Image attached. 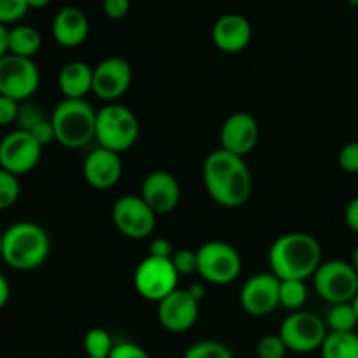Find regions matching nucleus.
<instances>
[{
    "mask_svg": "<svg viewBox=\"0 0 358 358\" xmlns=\"http://www.w3.org/2000/svg\"><path fill=\"white\" fill-rule=\"evenodd\" d=\"M31 135H34V138L37 140L38 143H41L42 147L49 145V143H52L56 140V135H55V126H52L51 122V117H48L45 121H42L41 124L35 126L34 129H31Z\"/></svg>",
    "mask_w": 358,
    "mask_h": 358,
    "instance_id": "e433bc0d",
    "label": "nucleus"
},
{
    "mask_svg": "<svg viewBox=\"0 0 358 358\" xmlns=\"http://www.w3.org/2000/svg\"><path fill=\"white\" fill-rule=\"evenodd\" d=\"M259 140V124L248 112H234L220 128V149L245 157L254 150Z\"/></svg>",
    "mask_w": 358,
    "mask_h": 358,
    "instance_id": "dca6fc26",
    "label": "nucleus"
},
{
    "mask_svg": "<svg viewBox=\"0 0 358 358\" xmlns=\"http://www.w3.org/2000/svg\"><path fill=\"white\" fill-rule=\"evenodd\" d=\"M180 184L177 178L164 170H156L143 178L142 196L143 201L149 205L156 215L173 212L180 203Z\"/></svg>",
    "mask_w": 358,
    "mask_h": 358,
    "instance_id": "f3484780",
    "label": "nucleus"
},
{
    "mask_svg": "<svg viewBox=\"0 0 358 358\" xmlns=\"http://www.w3.org/2000/svg\"><path fill=\"white\" fill-rule=\"evenodd\" d=\"M45 119H48V115L44 114L41 105H37L35 101L30 100L21 101L16 117V129H23V131L30 133L35 126H38L42 121H45Z\"/></svg>",
    "mask_w": 358,
    "mask_h": 358,
    "instance_id": "bb28decb",
    "label": "nucleus"
},
{
    "mask_svg": "<svg viewBox=\"0 0 358 358\" xmlns=\"http://www.w3.org/2000/svg\"><path fill=\"white\" fill-rule=\"evenodd\" d=\"M149 255L161 259H171V255H173V247H171V243L166 238H154V240L150 241Z\"/></svg>",
    "mask_w": 358,
    "mask_h": 358,
    "instance_id": "4c0bfd02",
    "label": "nucleus"
},
{
    "mask_svg": "<svg viewBox=\"0 0 358 358\" xmlns=\"http://www.w3.org/2000/svg\"><path fill=\"white\" fill-rule=\"evenodd\" d=\"M140 136V121L126 105L107 103L96 112V142L100 147L122 154L131 149Z\"/></svg>",
    "mask_w": 358,
    "mask_h": 358,
    "instance_id": "39448f33",
    "label": "nucleus"
},
{
    "mask_svg": "<svg viewBox=\"0 0 358 358\" xmlns=\"http://www.w3.org/2000/svg\"><path fill=\"white\" fill-rule=\"evenodd\" d=\"M345 222H346V226L353 231V233L358 234V196L357 198H353L352 201L346 205Z\"/></svg>",
    "mask_w": 358,
    "mask_h": 358,
    "instance_id": "58836bf2",
    "label": "nucleus"
},
{
    "mask_svg": "<svg viewBox=\"0 0 358 358\" xmlns=\"http://www.w3.org/2000/svg\"><path fill=\"white\" fill-rule=\"evenodd\" d=\"M189 292H191V296L194 297L196 301H198V303H201L203 299H205V296H206V287H205V283H199V282H196V283H192L191 287H189Z\"/></svg>",
    "mask_w": 358,
    "mask_h": 358,
    "instance_id": "79ce46f5",
    "label": "nucleus"
},
{
    "mask_svg": "<svg viewBox=\"0 0 358 358\" xmlns=\"http://www.w3.org/2000/svg\"><path fill=\"white\" fill-rule=\"evenodd\" d=\"M352 304H353V308H355V313H357V318H358V294L355 296V299L352 301Z\"/></svg>",
    "mask_w": 358,
    "mask_h": 358,
    "instance_id": "a18cd8bd",
    "label": "nucleus"
},
{
    "mask_svg": "<svg viewBox=\"0 0 358 358\" xmlns=\"http://www.w3.org/2000/svg\"><path fill=\"white\" fill-rule=\"evenodd\" d=\"M184 358H234L231 350L219 341H199L189 346Z\"/></svg>",
    "mask_w": 358,
    "mask_h": 358,
    "instance_id": "c85d7f7f",
    "label": "nucleus"
},
{
    "mask_svg": "<svg viewBox=\"0 0 358 358\" xmlns=\"http://www.w3.org/2000/svg\"><path fill=\"white\" fill-rule=\"evenodd\" d=\"M133 283L140 297L159 303L178 289V273L171 259L147 255L135 269Z\"/></svg>",
    "mask_w": 358,
    "mask_h": 358,
    "instance_id": "6e6552de",
    "label": "nucleus"
},
{
    "mask_svg": "<svg viewBox=\"0 0 358 358\" xmlns=\"http://www.w3.org/2000/svg\"><path fill=\"white\" fill-rule=\"evenodd\" d=\"M171 262H173L178 276H189L198 273V254L191 248H182V250L173 252Z\"/></svg>",
    "mask_w": 358,
    "mask_h": 358,
    "instance_id": "7c9ffc66",
    "label": "nucleus"
},
{
    "mask_svg": "<svg viewBox=\"0 0 358 358\" xmlns=\"http://www.w3.org/2000/svg\"><path fill=\"white\" fill-rule=\"evenodd\" d=\"M20 103L21 101H16L13 100V98L2 96V94H0V126L16 124Z\"/></svg>",
    "mask_w": 358,
    "mask_h": 358,
    "instance_id": "72a5a7b5",
    "label": "nucleus"
},
{
    "mask_svg": "<svg viewBox=\"0 0 358 358\" xmlns=\"http://www.w3.org/2000/svg\"><path fill=\"white\" fill-rule=\"evenodd\" d=\"M129 9H131L129 0H103V13L110 20H124L128 16Z\"/></svg>",
    "mask_w": 358,
    "mask_h": 358,
    "instance_id": "c9c22d12",
    "label": "nucleus"
},
{
    "mask_svg": "<svg viewBox=\"0 0 358 358\" xmlns=\"http://www.w3.org/2000/svg\"><path fill=\"white\" fill-rule=\"evenodd\" d=\"M339 166L346 173H358V140L357 142H350L339 150Z\"/></svg>",
    "mask_w": 358,
    "mask_h": 358,
    "instance_id": "473e14b6",
    "label": "nucleus"
},
{
    "mask_svg": "<svg viewBox=\"0 0 358 358\" xmlns=\"http://www.w3.org/2000/svg\"><path fill=\"white\" fill-rule=\"evenodd\" d=\"M55 41L63 48H77L84 44L90 35V20L86 13L76 6L63 7L58 10L51 24Z\"/></svg>",
    "mask_w": 358,
    "mask_h": 358,
    "instance_id": "aec40b11",
    "label": "nucleus"
},
{
    "mask_svg": "<svg viewBox=\"0 0 358 358\" xmlns=\"http://www.w3.org/2000/svg\"><path fill=\"white\" fill-rule=\"evenodd\" d=\"M83 345L84 352L90 358H108L115 343L112 336L108 334V331L101 327H93L86 332Z\"/></svg>",
    "mask_w": 358,
    "mask_h": 358,
    "instance_id": "a878e982",
    "label": "nucleus"
},
{
    "mask_svg": "<svg viewBox=\"0 0 358 358\" xmlns=\"http://www.w3.org/2000/svg\"><path fill=\"white\" fill-rule=\"evenodd\" d=\"M9 55V27L0 23V58Z\"/></svg>",
    "mask_w": 358,
    "mask_h": 358,
    "instance_id": "a19ab883",
    "label": "nucleus"
},
{
    "mask_svg": "<svg viewBox=\"0 0 358 358\" xmlns=\"http://www.w3.org/2000/svg\"><path fill=\"white\" fill-rule=\"evenodd\" d=\"M83 173L93 189H98V191L112 189L122 177L121 154L103 149V147L91 150L84 159Z\"/></svg>",
    "mask_w": 358,
    "mask_h": 358,
    "instance_id": "a211bd4d",
    "label": "nucleus"
},
{
    "mask_svg": "<svg viewBox=\"0 0 358 358\" xmlns=\"http://www.w3.org/2000/svg\"><path fill=\"white\" fill-rule=\"evenodd\" d=\"M255 352H257L259 358H285L289 348L280 338V334H268L259 339Z\"/></svg>",
    "mask_w": 358,
    "mask_h": 358,
    "instance_id": "c756f323",
    "label": "nucleus"
},
{
    "mask_svg": "<svg viewBox=\"0 0 358 358\" xmlns=\"http://www.w3.org/2000/svg\"><path fill=\"white\" fill-rule=\"evenodd\" d=\"M313 287L318 296L331 306L352 303L358 294V273L352 262L341 259L325 261L313 275Z\"/></svg>",
    "mask_w": 358,
    "mask_h": 358,
    "instance_id": "0eeeda50",
    "label": "nucleus"
},
{
    "mask_svg": "<svg viewBox=\"0 0 358 358\" xmlns=\"http://www.w3.org/2000/svg\"><path fill=\"white\" fill-rule=\"evenodd\" d=\"M133 80L131 65L121 56H110L93 69V93L101 100L114 103L128 93Z\"/></svg>",
    "mask_w": 358,
    "mask_h": 358,
    "instance_id": "ddd939ff",
    "label": "nucleus"
},
{
    "mask_svg": "<svg viewBox=\"0 0 358 358\" xmlns=\"http://www.w3.org/2000/svg\"><path fill=\"white\" fill-rule=\"evenodd\" d=\"M269 268L278 280L313 278L322 264V245L308 233H287L273 241Z\"/></svg>",
    "mask_w": 358,
    "mask_h": 358,
    "instance_id": "f03ea898",
    "label": "nucleus"
},
{
    "mask_svg": "<svg viewBox=\"0 0 358 358\" xmlns=\"http://www.w3.org/2000/svg\"><path fill=\"white\" fill-rule=\"evenodd\" d=\"M27 0H0V23L13 24L17 23L28 13Z\"/></svg>",
    "mask_w": 358,
    "mask_h": 358,
    "instance_id": "2f4dec72",
    "label": "nucleus"
},
{
    "mask_svg": "<svg viewBox=\"0 0 358 358\" xmlns=\"http://www.w3.org/2000/svg\"><path fill=\"white\" fill-rule=\"evenodd\" d=\"M20 192L21 185L16 175L0 168V212L10 208L20 198Z\"/></svg>",
    "mask_w": 358,
    "mask_h": 358,
    "instance_id": "cd10ccee",
    "label": "nucleus"
},
{
    "mask_svg": "<svg viewBox=\"0 0 358 358\" xmlns=\"http://www.w3.org/2000/svg\"><path fill=\"white\" fill-rule=\"evenodd\" d=\"M108 358H150L149 353L142 348V346L135 345V343H117L112 350Z\"/></svg>",
    "mask_w": 358,
    "mask_h": 358,
    "instance_id": "f704fd0d",
    "label": "nucleus"
},
{
    "mask_svg": "<svg viewBox=\"0 0 358 358\" xmlns=\"http://www.w3.org/2000/svg\"><path fill=\"white\" fill-rule=\"evenodd\" d=\"M0 259H2V233H0Z\"/></svg>",
    "mask_w": 358,
    "mask_h": 358,
    "instance_id": "de8ad7c7",
    "label": "nucleus"
},
{
    "mask_svg": "<svg viewBox=\"0 0 358 358\" xmlns=\"http://www.w3.org/2000/svg\"><path fill=\"white\" fill-rule=\"evenodd\" d=\"M308 301L304 280H280V306L289 311H301Z\"/></svg>",
    "mask_w": 358,
    "mask_h": 358,
    "instance_id": "b1692460",
    "label": "nucleus"
},
{
    "mask_svg": "<svg viewBox=\"0 0 358 358\" xmlns=\"http://www.w3.org/2000/svg\"><path fill=\"white\" fill-rule=\"evenodd\" d=\"M198 275L212 285H229L240 276L243 262L233 245L226 241H206L196 250Z\"/></svg>",
    "mask_w": 358,
    "mask_h": 358,
    "instance_id": "423d86ee",
    "label": "nucleus"
},
{
    "mask_svg": "<svg viewBox=\"0 0 358 358\" xmlns=\"http://www.w3.org/2000/svg\"><path fill=\"white\" fill-rule=\"evenodd\" d=\"M212 38L222 52H241L252 41V24L245 16L229 13L220 16L212 28Z\"/></svg>",
    "mask_w": 358,
    "mask_h": 358,
    "instance_id": "6ab92c4d",
    "label": "nucleus"
},
{
    "mask_svg": "<svg viewBox=\"0 0 358 358\" xmlns=\"http://www.w3.org/2000/svg\"><path fill=\"white\" fill-rule=\"evenodd\" d=\"M352 264H353V268H355V271L358 273V245H357V247H355V250H353Z\"/></svg>",
    "mask_w": 358,
    "mask_h": 358,
    "instance_id": "c03bdc74",
    "label": "nucleus"
},
{
    "mask_svg": "<svg viewBox=\"0 0 358 358\" xmlns=\"http://www.w3.org/2000/svg\"><path fill=\"white\" fill-rule=\"evenodd\" d=\"M41 157L42 145L31 133L14 129L0 140V168L16 177L34 170Z\"/></svg>",
    "mask_w": 358,
    "mask_h": 358,
    "instance_id": "f8f14e48",
    "label": "nucleus"
},
{
    "mask_svg": "<svg viewBox=\"0 0 358 358\" xmlns=\"http://www.w3.org/2000/svg\"><path fill=\"white\" fill-rule=\"evenodd\" d=\"M240 304L252 317H266L280 306V280L273 273H257L240 290Z\"/></svg>",
    "mask_w": 358,
    "mask_h": 358,
    "instance_id": "2eb2a0df",
    "label": "nucleus"
},
{
    "mask_svg": "<svg viewBox=\"0 0 358 358\" xmlns=\"http://www.w3.org/2000/svg\"><path fill=\"white\" fill-rule=\"evenodd\" d=\"M56 142L66 149H83L96 136V110L86 100L63 98L51 114Z\"/></svg>",
    "mask_w": 358,
    "mask_h": 358,
    "instance_id": "20e7f679",
    "label": "nucleus"
},
{
    "mask_svg": "<svg viewBox=\"0 0 358 358\" xmlns=\"http://www.w3.org/2000/svg\"><path fill=\"white\" fill-rule=\"evenodd\" d=\"M322 358H358V334L329 332L320 348Z\"/></svg>",
    "mask_w": 358,
    "mask_h": 358,
    "instance_id": "5701e85b",
    "label": "nucleus"
},
{
    "mask_svg": "<svg viewBox=\"0 0 358 358\" xmlns=\"http://www.w3.org/2000/svg\"><path fill=\"white\" fill-rule=\"evenodd\" d=\"M9 297H10V285L7 282L6 276L0 273V310L6 308V304L9 303Z\"/></svg>",
    "mask_w": 358,
    "mask_h": 358,
    "instance_id": "ea45409f",
    "label": "nucleus"
},
{
    "mask_svg": "<svg viewBox=\"0 0 358 358\" xmlns=\"http://www.w3.org/2000/svg\"><path fill=\"white\" fill-rule=\"evenodd\" d=\"M41 86V72L31 58L6 55L0 58V94L27 101Z\"/></svg>",
    "mask_w": 358,
    "mask_h": 358,
    "instance_id": "9d476101",
    "label": "nucleus"
},
{
    "mask_svg": "<svg viewBox=\"0 0 358 358\" xmlns=\"http://www.w3.org/2000/svg\"><path fill=\"white\" fill-rule=\"evenodd\" d=\"M346 2H348L350 6H353V7H358V0H346Z\"/></svg>",
    "mask_w": 358,
    "mask_h": 358,
    "instance_id": "49530a36",
    "label": "nucleus"
},
{
    "mask_svg": "<svg viewBox=\"0 0 358 358\" xmlns=\"http://www.w3.org/2000/svg\"><path fill=\"white\" fill-rule=\"evenodd\" d=\"M156 213L149 208L142 196L126 194L112 206V220L122 236L129 240H145L156 227Z\"/></svg>",
    "mask_w": 358,
    "mask_h": 358,
    "instance_id": "9b49d317",
    "label": "nucleus"
},
{
    "mask_svg": "<svg viewBox=\"0 0 358 358\" xmlns=\"http://www.w3.org/2000/svg\"><path fill=\"white\" fill-rule=\"evenodd\" d=\"M280 338L289 352L313 353L322 348L329 331L325 322L310 311H294L280 325Z\"/></svg>",
    "mask_w": 358,
    "mask_h": 358,
    "instance_id": "1a4fd4ad",
    "label": "nucleus"
},
{
    "mask_svg": "<svg viewBox=\"0 0 358 358\" xmlns=\"http://www.w3.org/2000/svg\"><path fill=\"white\" fill-rule=\"evenodd\" d=\"M51 240L42 226L20 220L2 233V261L16 271H34L49 257Z\"/></svg>",
    "mask_w": 358,
    "mask_h": 358,
    "instance_id": "7ed1b4c3",
    "label": "nucleus"
},
{
    "mask_svg": "<svg viewBox=\"0 0 358 358\" xmlns=\"http://www.w3.org/2000/svg\"><path fill=\"white\" fill-rule=\"evenodd\" d=\"M199 317V303L187 289H175L157 303V320L161 327L173 334H182L194 327Z\"/></svg>",
    "mask_w": 358,
    "mask_h": 358,
    "instance_id": "4468645a",
    "label": "nucleus"
},
{
    "mask_svg": "<svg viewBox=\"0 0 358 358\" xmlns=\"http://www.w3.org/2000/svg\"><path fill=\"white\" fill-rule=\"evenodd\" d=\"M27 2L30 9H44L45 6L51 3V0H27Z\"/></svg>",
    "mask_w": 358,
    "mask_h": 358,
    "instance_id": "37998d69",
    "label": "nucleus"
},
{
    "mask_svg": "<svg viewBox=\"0 0 358 358\" xmlns=\"http://www.w3.org/2000/svg\"><path fill=\"white\" fill-rule=\"evenodd\" d=\"M329 332H353L358 325L355 308L352 303L332 304L325 318Z\"/></svg>",
    "mask_w": 358,
    "mask_h": 358,
    "instance_id": "393cba45",
    "label": "nucleus"
},
{
    "mask_svg": "<svg viewBox=\"0 0 358 358\" xmlns=\"http://www.w3.org/2000/svg\"><path fill=\"white\" fill-rule=\"evenodd\" d=\"M58 86L65 98L84 100V96L93 91V66L79 59L69 62L59 70Z\"/></svg>",
    "mask_w": 358,
    "mask_h": 358,
    "instance_id": "412c9836",
    "label": "nucleus"
},
{
    "mask_svg": "<svg viewBox=\"0 0 358 358\" xmlns=\"http://www.w3.org/2000/svg\"><path fill=\"white\" fill-rule=\"evenodd\" d=\"M203 184L217 205L238 208L250 199L254 180L245 157L217 149L203 163Z\"/></svg>",
    "mask_w": 358,
    "mask_h": 358,
    "instance_id": "f257e3e1",
    "label": "nucleus"
},
{
    "mask_svg": "<svg viewBox=\"0 0 358 358\" xmlns=\"http://www.w3.org/2000/svg\"><path fill=\"white\" fill-rule=\"evenodd\" d=\"M42 35L30 24H16L9 28V52L23 58H31L41 51Z\"/></svg>",
    "mask_w": 358,
    "mask_h": 358,
    "instance_id": "4be33fe9",
    "label": "nucleus"
}]
</instances>
